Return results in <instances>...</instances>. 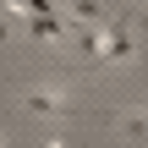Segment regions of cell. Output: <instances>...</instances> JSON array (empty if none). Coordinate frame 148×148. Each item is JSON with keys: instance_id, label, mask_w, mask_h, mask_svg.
Wrapping results in <instances>:
<instances>
[{"instance_id": "3", "label": "cell", "mask_w": 148, "mask_h": 148, "mask_svg": "<svg viewBox=\"0 0 148 148\" xmlns=\"http://www.w3.org/2000/svg\"><path fill=\"white\" fill-rule=\"evenodd\" d=\"M0 148H5V132H0Z\"/></svg>"}, {"instance_id": "2", "label": "cell", "mask_w": 148, "mask_h": 148, "mask_svg": "<svg viewBox=\"0 0 148 148\" xmlns=\"http://www.w3.org/2000/svg\"><path fill=\"white\" fill-rule=\"evenodd\" d=\"M5 38H11V22H5V16H0V44H5Z\"/></svg>"}, {"instance_id": "1", "label": "cell", "mask_w": 148, "mask_h": 148, "mask_svg": "<svg viewBox=\"0 0 148 148\" xmlns=\"http://www.w3.org/2000/svg\"><path fill=\"white\" fill-rule=\"evenodd\" d=\"M60 104H66L60 88H27V93H22V110H27V115H60Z\"/></svg>"}]
</instances>
